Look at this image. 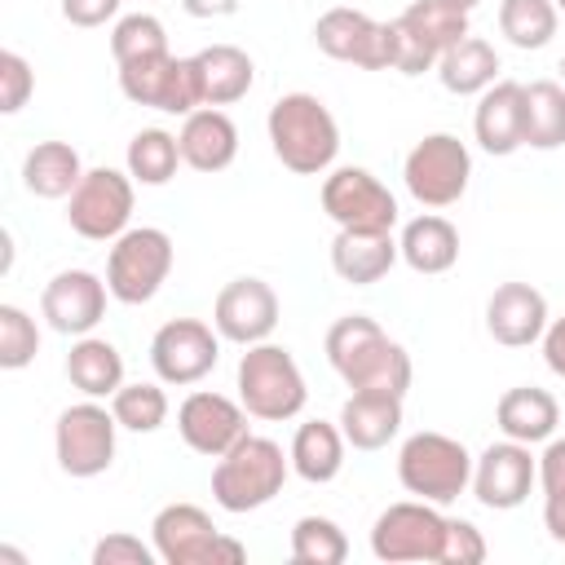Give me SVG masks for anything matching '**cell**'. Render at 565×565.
<instances>
[{"label":"cell","instance_id":"obj_28","mask_svg":"<svg viewBox=\"0 0 565 565\" xmlns=\"http://www.w3.org/2000/svg\"><path fill=\"white\" fill-rule=\"evenodd\" d=\"M344 433H340V424H327V419H305L300 428H296V437H291V472L300 477V481H309V486H327V481H335L340 477V468H344Z\"/></svg>","mask_w":565,"mask_h":565},{"label":"cell","instance_id":"obj_26","mask_svg":"<svg viewBox=\"0 0 565 565\" xmlns=\"http://www.w3.org/2000/svg\"><path fill=\"white\" fill-rule=\"evenodd\" d=\"M194 66L203 84V106H234L256 84V62L238 44H207L194 53Z\"/></svg>","mask_w":565,"mask_h":565},{"label":"cell","instance_id":"obj_51","mask_svg":"<svg viewBox=\"0 0 565 565\" xmlns=\"http://www.w3.org/2000/svg\"><path fill=\"white\" fill-rule=\"evenodd\" d=\"M561 75H565V57H561Z\"/></svg>","mask_w":565,"mask_h":565},{"label":"cell","instance_id":"obj_19","mask_svg":"<svg viewBox=\"0 0 565 565\" xmlns=\"http://www.w3.org/2000/svg\"><path fill=\"white\" fill-rule=\"evenodd\" d=\"M221 539L225 534L194 503H168L150 521V543L163 565H216Z\"/></svg>","mask_w":565,"mask_h":565},{"label":"cell","instance_id":"obj_6","mask_svg":"<svg viewBox=\"0 0 565 565\" xmlns=\"http://www.w3.org/2000/svg\"><path fill=\"white\" fill-rule=\"evenodd\" d=\"M172 238L159 225H128L106 256V287L119 305H146L172 274Z\"/></svg>","mask_w":565,"mask_h":565},{"label":"cell","instance_id":"obj_17","mask_svg":"<svg viewBox=\"0 0 565 565\" xmlns=\"http://www.w3.org/2000/svg\"><path fill=\"white\" fill-rule=\"evenodd\" d=\"M177 433L181 441L203 455V459H221L238 437H247V411L243 402L212 393V388H194L181 406H177Z\"/></svg>","mask_w":565,"mask_h":565},{"label":"cell","instance_id":"obj_34","mask_svg":"<svg viewBox=\"0 0 565 565\" xmlns=\"http://www.w3.org/2000/svg\"><path fill=\"white\" fill-rule=\"evenodd\" d=\"M561 26V9L552 0H499V31L512 49H543Z\"/></svg>","mask_w":565,"mask_h":565},{"label":"cell","instance_id":"obj_31","mask_svg":"<svg viewBox=\"0 0 565 565\" xmlns=\"http://www.w3.org/2000/svg\"><path fill=\"white\" fill-rule=\"evenodd\" d=\"M66 380L84 393V397H115L124 384V358L110 340L102 335H79L66 353Z\"/></svg>","mask_w":565,"mask_h":565},{"label":"cell","instance_id":"obj_22","mask_svg":"<svg viewBox=\"0 0 565 565\" xmlns=\"http://www.w3.org/2000/svg\"><path fill=\"white\" fill-rule=\"evenodd\" d=\"M177 141L181 163L194 172H225L238 159V128L221 106H199L194 115H185Z\"/></svg>","mask_w":565,"mask_h":565},{"label":"cell","instance_id":"obj_14","mask_svg":"<svg viewBox=\"0 0 565 565\" xmlns=\"http://www.w3.org/2000/svg\"><path fill=\"white\" fill-rule=\"evenodd\" d=\"M221 358V331L199 318H168L150 335V366L163 384H199Z\"/></svg>","mask_w":565,"mask_h":565},{"label":"cell","instance_id":"obj_25","mask_svg":"<svg viewBox=\"0 0 565 565\" xmlns=\"http://www.w3.org/2000/svg\"><path fill=\"white\" fill-rule=\"evenodd\" d=\"M494 424H499L503 437L525 441V446H539V441H547V437L556 433V424H561V406H556V397H552L547 388L516 384V388H508V393L499 397V406H494Z\"/></svg>","mask_w":565,"mask_h":565},{"label":"cell","instance_id":"obj_47","mask_svg":"<svg viewBox=\"0 0 565 565\" xmlns=\"http://www.w3.org/2000/svg\"><path fill=\"white\" fill-rule=\"evenodd\" d=\"M543 525L556 543H565V490L556 494H543Z\"/></svg>","mask_w":565,"mask_h":565},{"label":"cell","instance_id":"obj_3","mask_svg":"<svg viewBox=\"0 0 565 565\" xmlns=\"http://www.w3.org/2000/svg\"><path fill=\"white\" fill-rule=\"evenodd\" d=\"M291 472V455H282L278 441L269 437H238L212 468V499L221 512H256L265 503H274L287 486Z\"/></svg>","mask_w":565,"mask_h":565},{"label":"cell","instance_id":"obj_11","mask_svg":"<svg viewBox=\"0 0 565 565\" xmlns=\"http://www.w3.org/2000/svg\"><path fill=\"white\" fill-rule=\"evenodd\" d=\"M119 93L128 102H137V106H150V110H163V115H181V119L203 106V84H199L194 57H172V53L119 66Z\"/></svg>","mask_w":565,"mask_h":565},{"label":"cell","instance_id":"obj_45","mask_svg":"<svg viewBox=\"0 0 565 565\" xmlns=\"http://www.w3.org/2000/svg\"><path fill=\"white\" fill-rule=\"evenodd\" d=\"M539 486H543V494L565 490V437H547V446L539 455Z\"/></svg>","mask_w":565,"mask_h":565},{"label":"cell","instance_id":"obj_32","mask_svg":"<svg viewBox=\"0 0 565 565\" xmlns=\"http://www.w3.org/2000/svg\"><path fill=\"white\" fill-rule=\"evenodd\" d=\"M525 146L530 150L565 146V88L556 79L525 84Z\"/></svg>","mask_w":565,"mask_h":565},{"label":"cell","instance_id":"obj_27","mask_svg":"<svg viewBox=\"0 0 565 565\" xmlns=\"http://www.w3.org/2000/svg\"><path fill=\"white\" fill-rule=\"evenodd\" d=\"M84 159L71 141H35L22 159V185L35 199H71V190L84 181Z\"/></svg>","mask_w":565,"mask_h":565},{"label":"cell","instance_id":"obj_24","mask_svg":"<svg viewBox=\"0 0 565 565\" xmlns=\"http://www.w3.org/2000/svg\"><path fill=\"white\" fill-rule=\"evenodd\" d=\"M335 424H340V433L353 450H384L402 433V397H393V393H349Z\"/></svg>","mask_w":565,"mask_h":565},{"label":"cell","instance_id":"obj_35","mask_svg":"<svg viewBox=\"0 0 565 565\" xmlns=\"http://www.w3.org/2000/svg\"><path fill=\"white\" fill-rule=\"evenodd\" d=\"M424 44H433L437 53H446L450 44H459L468 31V9H455L446 0H411L402 13H397Z\"/></svg>","mask_w":565,"mask_h":565},{"label":"cell","instance_id":"obj_2","mask_svg":"<svg viewBox=\"0 0 565 565\" xmlns=\"http://www.w3.org/2000/svg\"><path fill=\"white\" fill-rule=\"evenodd\" d=\"M278 163L296 177H322L340 154V124L313 93H282L265 115Z\"/></svg>","mask_w":565,"mask_h":565},{"label":"cell","instance_id":"obj_10","mask_svg":"<svg viewBox=\"0 0 565 565\" xmlns=\"http://www.w3.org/2000/svg\"><path fill=\"white\" fill-rule=\"evenodd\" d=\"M132 177L119 168H88L66 199V225L88 243H115L132 221Z\"/></svg>","mask_w":565,"mask_h":565},{"label":"cell","instance_id":"obj_39","mask_svg":"<svg viewBox=\"0 0 565 565\" xmlns=\"http://www.w3.org/2000/svg\"><path fill=\"white\" fill-rule=\"evenodd\" d=\"M40 353V327L22 305H0V366L4 371H22L31 366Z\"/></svg>","mask_w":565,"mask_h":565},{"label":"cell","instance_id":"obj_46","mask_svg":"<svg viewBox=\"0 0 565 565\" xmlns=\"http://www.w3.org/2000/svg\"><path fill=\"white\" fill-rule=\"evenodd\" d=\"M539 344H543V362H547V371L565 380V318H552Z\"/></svg>","mask_w":565,"mask_h":565},{"label":"cell","instance_id":"obj_21","mask_svg":"<svg viewBox=\"0 0 565 565\" xmlns=\"http://www.w3.org/2000/svg\"><path fill=\"white\" fill-rule=\"evenodd\" d=\"M472 137L486 154H516L525 146V84L494 79L472 110Z\"/></svg>","mask_w":565,"mask_h":565},{"label":"cell","instance_id":"obj_12","mask_svg":"<svg viewBox=\"0 0 565 565\" xmlns=\"http://www.w3.org/2000/svg\"><path fill=\"white\" fill-rule=\"evenodd\" d=\"M313 44L349 66L362 71H388L393 66V22H375L362 9L335 4L313 22Z\"/></svg>","mask_w":565,"mask_h":565},{"label":"cell","instance_id":"obj_13","mask_svg":"<svg viewBox=\"0 0 565 565\" xmlns=\"http://www.w3.org/2000/svg\"><path fill=\"white\" fill-rule=\"evenodd\" d=\"M322 212L340 230H393L397 225L393 190L375 172L353 168V163L322 177Z\"/></svg>","mask_w":565,"mask_h":565},{"label":"cell","instance_id":"obj_40","mask_svg":"<svg viewBox=\"0 0 565 565\" xmlns=\"http://www.w3.org/2000/svg\"><path fill=\"white\" fill-rule=\"evenodd\" d=\"M31 93H35V71H31V62H26L22 53L4 49V53H0V110H4V115H18V110L31 102Z\"/></svg>","mask_w":565,"mask_h":565},{"label":"cell","instance_id":"obj_9","mask_svg":"<svg viewBox=\"0 0 565 565\" xmlns=\"http://www.w3.org/2000/svg\"><path fill=\"white\" fill-rule=\"evenodd\" d=\"M446 521L437 512V503L428 499H402L388 503L375 525H371V556L402 565V561H437L441 565V543H446Z\"/></svg>","mask_w":565,"mask_h":565},{"label":"cell","instance_id":"obj_15","mask_svg":"<svg viewBox=\"0 0 565 565\" xmlns=\"http://www.w3.org/2000/svg\"><path fill=\"white\" fill-rule=\"evenodd\" d=\"M534 481H539V459L530 455V446L503 437V441H490L472 459V486L468 490L477 494L481 508L512 512V508H521L530 499Z\"/></svg>","mask_w":565,"mask_h":565},{"label":"cell","instance_id":"obj_37","mask_svg":"<svg viewBox=\"0 0 565 565\" xmlns=\"http://www.w3.org/2000/svg\"><path fill=\"white\" fill-rule=\"evenodd\" d=\"M349 539L331 516H300L291 525V561L296 565H344Z\"/></svg>","mask_w":565,"mask_h":565},{"label":"cell","instance_id":"obj_30","mask_svg":"<svg viewBox=\"0 0 565 565\" xmlns=\"http://www.w3.org/2000/svg\"><path fill=\"white\" fill-rule=\"evenodd\" d=\"M397 247H402V260L415 274H446L459 260V230L446 216L424 212V216H415V221L402 225Z\"/></svg>","mask_w":565,"mask_h":565},{"label":"cell","instance_id":"obj_38","mask_svg":"<svg viewBox=\"0 0 565 565\" xmlns=\"http://www.w3.org/2000/svg\"><path fill=\"white\" fill-rule=\"evenodd\" d=\"M168 53V31L154 13H124L110 31V57L115 66H128V62H141V57H159Z\"/></svg>","mask_w":565,"mask_h":565},{"label":"cell","instance_id":"obj_7","mask_svg":"<svg viewBox=\"0 0 565 565\" xmlns=\"http://www.w3.org/2000/svg\"><path fill=\"white\" fill-rule=\"evenodd\" d=\"M115 433H119V419L110 406H102L97 397H84L75 406H66L53 424V455H57V468L75 481H88V477H102L110 463H115Z\"/></svg>","mask_w":565,"mask_h":565},{"label":"cell","instance_id":"obj_50","mask_svg":"<svg viewBox=\"0 0 565 565\" xmlns=\"http://www.w3.org/2000/svg\"><path fill=\"white\" fill-rule=\"evenodd\" d=\"M552 4H556V9H561V13H565V0H552Z\"/></svg>","mask_w":565,"mask_h":565},{"label":"cell","instance_id":"obj_44","mask_svg":"<svg viewBox=\"0 0 565 565\" xmlns=\"http://www.w3.org/2000/svg\"><path fill=\"white\" fill-rule=\"evenodd\" d=\"M124 0H62V18L71 26H106Z\"/></svg>","mask_w":565,"mask_h":565},{"label":"cell","instance_id":"obj_23","mask_svg":"<svg viewBox=\"0 0 565 565\" xmlns=\"http://www.w3.org/2000/svg\"><path fill=\"white\" fill-rule=\"evenodd\" d=\"M397 256H402V247H397L393 230H340L331 238V269L353 287L380 282L397 265Z\"/></svg>","mask_w":565,"mask_h":565},{"label":"cell","instance_id":"obj_49","mask_svg":"<svg viewBox=\"0 0 565 565\" xmlns=\"http://www.w3.org/2000/svg\"><path fill=\"white\" fill-rule=\"evenodd\" d=\"M446 4H455V9H468V13H472V9L481 4V0H446Z\"/></svg>","mask_w":565,"mask_h":565},{"label":"cell","instance_id":"obj_43","mask_svg":"<svg viewBox=\"0 0 565 565\" xmlns=\"http://www.w3.org/2000/svg\"><path fill=\"white\" fill-rule=\"evenodd\" d=\"M486 561V539L472 521L450 516L446 521V543H441V565H481Z\"/></svg>","mask_w":565,"mask_h":565},{"label":"cell","instance_id":"obj_8","mask_svg":"<svg viewBox=\"0 0 565 565\" xmlns=\"http://www.w3.org/2000/svg\"><path fill=\"white\" fill-rule=\"evenodd\" d=\"M402 181L419 207H450L463 199L472 181V154L455 132H428L411 146L402 163Z\"/></svg>","mask_w":565,"mask_h":565},{"label":"cell","instance_id":"obj_41","mask_svg":"<svg viewBox=\"0 0 565 565\" xmlns=\"http://www.w3.org/2000/svg\"><path fill=\"white\" fill-rule=\"evenodd\" d=\"M437 49L424 44L402 18H393V71L397 75H424V71H437Z\"/></svg>","mask_w":565,"mask_h":565},{"label":"cell","instance_id":"obj_4","mask_svg":"<svg viewBox=\"0 0 565 565\" xmlns=\"http://www.w3.org/2000/svg\"><path fill=\"white\" fill-rule=\"evenodd\" d=\"M234 388H238V402L252 419H265V424H282V419H296L309 402V388H305V375L291 358V349L282 344H247V353L238 358V375H234Z\"/></svg>","mask_w":565,"mask_h":565},{"label":"cell","instance_id":"obj_5","mask_svg":"<svg viewBox=\"0 0 565 565\" xmlns=\"http://www.w3.org/2000/svg\"><path fill=\"white\" fill-rule=\"evenodd\" d=\"M397 481L406 494L446 508L472 486V455L459 437H446L433 428L411 433L397 450Z\"/></svg>","mask_w":565,"mask_h":565},{"label":"cell","instance_id":"obj_20","mask_svg":"<svg viewBox=\"0 0 565 565\" xmlns=\"http://www.w3.org/2000/svg\"><path fill=\"white\" fill-rule=\"evenodd\" d=\"M547 300L530 282H499L486 300V331L503 349H530L547 331Z\"/></svg>","mask_w":565,"mask_h":565},{"label":"cell","instance_id":"obj_33","mask_svg":"<svg viewBox=\"0 0 565 565\" xmlns=\"http://www.w3.org/2000/svg\"><path fill=\"white\" fill-rule=\"evenodd\" d=\"M124 163H128V177L141 181V185H168L181 168V141L168 128H141L128 141Z\"/></svg>","mask_w":565,"mask_h":565},{"label":"cell","instance_id":"obj_18","mask_svg":"<svg viewBox=\"0 0 565 565\" xmlns=\"http://www.w3.org/2000/svg\"><path fill=\"white\" fill-rule=\"evenodd\" d=\"M212 327L221 331V340L230 344H260L274 335L278 327V296L265 278H234L216 291L212 305Z\"/></svg>","mask_w":565,"mask_h":565},{"label":"cell","instance_id":"obj_48","mask_svg":"<svg viewBox=\"0 0 565 565\" xmlns=\"http://www.w3.org/2000/svg\"><path fill=\"white\" fill-rule=\"evenodd\" d=\"M181 9L190 18H230L238 9V0H181Z\"/></svg>","mask_w":565,"mask_h":565},{"label":"cell","instance_id":"obj_42","mask_svg":"<svg viewBox=\"0 0 565 565\" xmlns=\"http://www.w3.org/2000/svg\"><path fill=\"white\" fill-rule=\"evenodd\" d=\"M154 561H159L154 543H141L137 534H124V530L93 543V565H154Z\"/></svg>","mask_w":565,"mask_h":565},{"label":"cell","instance_id":"obj_1","mask_svg":"<svg viewBox=\"0 0 565 565\" xmlns=\"http://www.w3.org/2000/svg\"><path fill=\"white\" fill-rule=\"evenodd\" d=\"M327 362L353 393H393L411 388V353L366 313H344L327 327Z\"/></svg>","mask_w":565,"mask_h":565},{"label":"cell","instance_id":"obj_29","mask_svg":"<svg viewBox=\"0 0 565 565\" xmlns=\"http://www.w3.org/2000/svg\"><path fill=\"white\" fill-rule=\"evenodd\" d=\"M437 79L455 97H481L499 79V53H494V44L481 40V35H463L459 44H450L437 57Z\"/></svg>","mask_w":565,"mask_h":565},{"label":"cell","instance_id":"obj_16","mask_svg":"<svg viewBox=\"0 0 565 565\" xmlns=\"http://www.w3.org/2000/svg\"><path fill=\"white\" fill-rule=\"evenodd\" d=\"M106 296H110L106 278H97L88 269H62L44 282L40 313L57 335L79 340V335H93V327L106 318Z\"/></svg>","mask_w":565,"mask_h":565},{"label":"cell","instance_id":"obj_36","mask_svg":"<svg viewBox=\"0 0 565 565\" xmlns=\"http://www.w3.org/2000/svg\"><path fill=\"white\" fill-rule=\"evenodd\" d=\"M110 411L119 419V428L128 433H159L168 424V393L163 380H137V384H119V393L110 397Z\"/></svg>","mask_w":565,"mask_h":565}]
</instances>
